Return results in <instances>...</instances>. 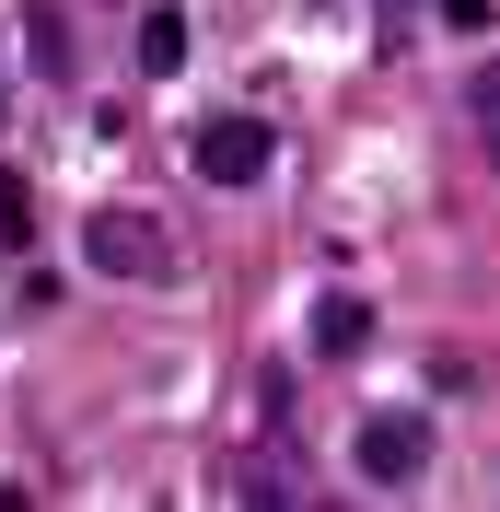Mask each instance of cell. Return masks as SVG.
<instances>
[{
    "label": "cell",
    "instance_id": "obj_5",
    "mask_svg": "<svg viewBox=\"0 0 500 512\" xmlns=\"http://www.w3.org/2000/svg\"><path fill=\"white\" fill-rule=\"evenodd\" d=\"M128 47H140V70H152V82H163V70H187V12H175V0H152Z\"/></svg>",
    "mask_w": 500,
    "mask_h": 512
},
{
    "label": "cell",
    "instance_id": "obj_4",
    "mask_svg": "<svg viewBox=\"0 0 500 512\" xmlns=\"http://www.w3.org/2000/svg\"><path fill=\"white\" fill-rule=\"evenodd\" d=\"M361 338H373V303H361V291H326V303H314V350H326V361H349Z\"/></svg>",
    "mask_w": 500,
    "mask_h": 512
},
{
    "label": "cell",
    "instance_id": "obj_3",
    "mask_svg": "<svg viewBox=\"0 0 500 512\" xmlns=\"http://www.w3.org/2000/svg\"><path fill=\"white\" fill-rule=\"evenodd\" d=\"M187 163L210 175V187H256V175H268V117H210L187 140Z\"/></svg>",
    "mask_w": 500,
    "mask_h": 512
},
{
    "label": "cell",
    "instance_id": "obj_2",
    "mask_svg": "<svg viewBox=\"0 0 500 512\" xmlns=\"http://www.w3.org/2000/svg\"><path fill=\"white\" fill-rule=\"evenodd\" d=\"M349 466H361L373 489H407L419 466H431V419H419V408H373L361 443H349Z\"/></svg>",
    "mask_w": 500,
    "mask_h": 512
},
{
    "label": "cell",
    "instance_id": "obj_6",
    "mask_svg": "<svg viewBox=\"0 0 500 512\" xmlns=\"http://www.w3.org/2000/svg\"><path fill=\"white\" fill-rule=\"evenodd\" d=\"M466 117H477V140L500 152V59H477V70H466Z\"/></svg>",
    "mask_w": 500,
    "mask_h": 512
},
{
    "label": "cell",
    "instance_id": "obj_1",
    "mask_svg": "<svg viewBox=\"0 0 500 512\" xmlns=\"http://www.w3.org/2000/svg\"><path fill=\"white\" fill-rule=\"evenodd\" d=\"M82 256H94L105 280H175V233L152 210H94L82 222Z\"/></svg>",
    "mask_w": 500,
    "mask_h": 512
}]
</instances>
